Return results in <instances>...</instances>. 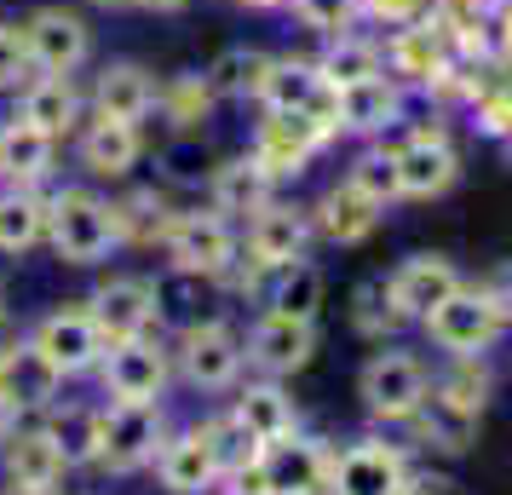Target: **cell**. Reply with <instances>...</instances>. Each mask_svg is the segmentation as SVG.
<instances>
[{
	"mask_svg": "<svg viewBox=\"0 0 512 495\" xmlns=\"http://www.w3.org/2000/svg\"><path fill=\"white\" fill-rule=\"evenodd\" d=\"M311 242H317V231H311V208H305V202H288L282 190L259 213L242 219V254H248L259 271H277V265L305 260Z\"/></svg>",
	"mask_w": 512,
	"mask_h": 495,
	"instance_id": "cell-11",
	"label": "cell"
},
{
	"mask_svg": "<svg viewBox=\"0 0 512 495\" xmlns=\"http://www.w3.org/2000/svg\"><path fill=\"white\" fill-rule=\"evenodd\" d=\"M24 47L35 75H81L93 70V18L81 6H64V0H41L29 6L24 18Z\"/></svg>",
	"mask_w": 512,
	"mask_h": 495,
	"instance_id": "cell-5",
	"label": "cell"
},
{
	"mask_svg": "<svg viewBox=\"0 0 512 495\" xmlns=\"http://www.w3.org/2000/svg\"><path fill=\"white\" fill-rule=\"evenodd\" d=\"M277 190L282 185L254 162V150H236V156H225V162L208 167V208L225 213V219H236V225H242L248 213L265 208Z\"/></svg>",
	"mask_w": 512,
	"mask_h": 495,
	"instance_id": "cell-27",
	"label": "cell"
},
{
	"mask_svg": "<svg viewBox=\"0 0 512 495\" xmlns=\"http://www.w3.org/2000/svg\"><path fill=\"white\" fill-rule=\"evenodd\" d=\"M409 104L415 93L397 81V75H369V81H357V87H340V104H334V116H340V139H392L397 127L409 121Z\"/></svg>",
	"mask_w": 512,
	"mask_h": 495,
	"instance_id": "cell-16",
	"label": "cell"
},
{
	"mask_svg": "<svg viewBox=\"0 0 512 495\" xmlns=\"http://www.w3.org/2000/svg\"><path fill=\"white\" fill-rule=\"evenodd\" d=\"M75 167L87 173V185H127L144 162V127L139 121H110V116H87L81 133L70 139Z\"/></svg>",
	"mask_w": 512,
	"mask_h": 495,
	"instance_id": "cell-12",
	"label": "cell"
},
{
	"mask_svg": "<svg viewBox=\"0 0 512 495\" xmlns=\"http://www.w3.org/2000/svg\"><path fill=\"white\" fill-rule=\"evenodd\" d=\"M461 283H466V271L449 254H409V260H397L386 271V294H392L403 323H420L426 311H438Z\"/></svg>",
	"mask_w": 512,
	"mask_h": 495,
	"instance_id": "cell-20",
	"label": "cell"
},
{
	"mask_svg": "<svg viewBox=\"0 0 512 495\" xmlns=\"http://www.w3.org/2000/svg\"><path fill=\"white\" fill-rule=\"evenodd\" d=\"M150 467H156V478H162L167 495H202V490L219 484V455H213V444H208V432H202V426L167 432Z\"/></svg>",
	"mask_w": 512,
	"mask_h": 495,
	"instance_id": "cell-28",
	"label": "cell"
},
{
	"mask_svg": "<svg viewBox=\"0 0 512 495\" xmlns=\"http://www.w3.org/2000/svg\"><path fill=\"white\" fill-rule=\"evenodd\" d=\"M340 87H328V75L317 70V52H277V64L265 75V93L254 110H294V116H317L323 127L340 133Z\"/></svg>",
	"mask_w": 512,
	"mask_h": 495,
	"instance_id": "cell-13",
	"label": "cell"
},
{
	"mask_svg": "<svg viewBox=\"0 0 512 495\" xmlns=\"http://www.w3.org/2000/svg\"><path fill=\"white\" fill-rule=\"evenodd\" d=\"M190 6H196V0H139V12H150V18H179Z\"/></svg>",
	"mask_w": 512,
	"mask_h": 495,
	"instance_id": "cell-45",
	"label": "cell"
},
{
	"mask_svg": "<svg viewBox=\"0 0 512 495\" xmlns=\"http://www.w3.org/2000/svg\"><path fill=\"white\" fill-rule=\"evenodd\" d=\"M461 116H466V127H472L478 139H495V144L512 139V75L501 70V64L484 75V87L472 93V104H466Z\"/></svg>",
	"mask_w": 512,
	"mask_h": 495,
	"instance_id": "cell-39",
	"label": "cell"
},
{
	"mask_svg": "<svg viewBox=\"0 0 512 495\" xmlns=\"http://www.w3.org/2000/svg\"><path fill=\"white\" fill-rule=\"evenodd\" d=\"M29 75H35V64H29L24 29H18V18H0V98L6 93L18 98V87H24Z\"/></svg>",
	"mask_w": 512,
	"mask_h": 495,
	"instance_id": "cell-43",
	"label": "cell"
},
{
	"mask_svg": "<svg viewBox=\"0 0 512 495\" xmlns=\"http://www.w3.org/2000/svg\"><path fill=\"white\" fill-rule=\"evenodd\" d=\"M29 340H35V352L47 357L64 380L98 375V363H104V352H110V340L98 334V323H93V311H87V306L47 311V317L29 329Z\"/></svg>",
	"mask_w": 512,
	"mask_h": 495,
	"instance_id": "cell-14",
	"label": "cell"
},
{
	"mask_svg": "<svg viewBox=\"0 0 512 495\" xmlns=\"http://www.w3.org/2000/svg\"><path fill=\"white\" fill-rule=\"evenodd\" d=\"M317 70L328 75V87H357L369 75H386V47L374 29H351V35H334L317 47Z\"/></svg>",
	"mask_w": 512,
	"mask_h": 495,
	"instance_id": "cell-37",
	"label": "cell"
},
{
	"mask_svg": "<svg viewBox=\"0 0 512 495\" xmlns=\"http://www.w3.org/2000/svg\"><path fill=\"white\" fill-rule=\"evenodd\" d=\"M202 432H208L213 455H219V478H231V472L254 467L259 455H265V444H259L254 432L236 421L231 409H225V415H213V421H202Z\"/></svg>",
	"mask_w": 512,
	"mask_h": 495,
	"instance_id": "cell-42",
	"label": "cell"
},
{
	"mask_svg": "<svg viewBox=\"0 0 512 495\" xmlns=\"http://www.w3.org/2000/svg\"><path fill=\"white\" fill-rule=\"evenodd\" d=\"M231 6H242V12H282L288 0H231Z\"/></svg>",
	"mask_w": 512,
	"mask_h": 495,
	"instance_id": "cell-48",
	"label": "cell"
},
{
	"mask_svg": "<svg viewBox=\"0 0 512 495\" xmlns=\"http://www.w3.org/2000/svg\"><path fill=\"white\" fill-rule=\"evenodd\" d=\"M277 64V52L271 47H254V41H236V47L213 52L208 58V87L219 93V104H259L265 93V75Z\"/></svg>",
	"mask_w": 512,
	"mask_h": 495,
	"instance_id": "cell-32",
	"label": "cell"
},
{
	"mask_svg": "<svg viewBox=\"0 0 512 495\" xmlns=\"http://www.w3.org/2000/svg\"><path fill=\"white\" fill-rule=\"evenodd\" d=\"M242 254V225L213 208H179L162 236V260L173 277H196V283H219Z\"/></svg>",
	"mask_w": 512,
	"mask_h": 495,
	"instance_id": "cell-3",
	"label": "cell"
},
{
	"mask_svg": "<svg viewBox=\"0 0 512 495\" xmlns=\"http://www.w3.org/2000/svg\"><path fill=\"white\" fill-rule=\"evenodd\" d=\"M0 455H6V478H12V484L58 490V484L70 478V455H64V444H58V432H52L47 421L41 426H18Z\"/></svg>",
	"mask_w": 512,
	"mask_h": 495,
	"instance_id": "cell-31",
	"label": "cell"
},
{
	"mask_svg": "<svg viewBox=\"0 0 512 495\" xmlns=\"http://www.w3.org/2000/svg\"><path fill=\"white\" fill-rule=\"evenodd\" d=\"M18 116L35 121L58 144H70L81 133V121H87V87L75 75H29L18 87Z\"/></svg>",
	"mask_w": 512,
	"mask_h": 495,
	"instance_id": "cell-24",
	"label": "cell"
},
{
	"mask_svg": "<svg viewBox=\"0 0 512 495\" xmlns=\"http://www.w3.org/2000/svg\"><path fill=\"white\" fill-rule=\"evenodd\" d=\"M6 317H12V288H6V277H0V329H6Z\"/></svg>",
	"mask_w": 512,
	"mask_h": 495,
	"instance_id": "cell-49",
	"label": "cell"
},
{
	"mask_svg": "<svg viewBox=\"0 0 512 495\" xmlns=\"http://www.w3.org/2000/svg\"><path fill=\"white\" fill-rule=\"evenodd\" d=\"M409 490V455L386 438H357L328 461L323 495H403Z\"/></svg>",
	"mask_w": 512,
	"mask_h": 495,
	"instance_id": "cell-17",
	"label": "cell"
},
{
	"mask_svg": "<svg viewBox=\"0 0 512 495\" xmlns=\"http://www.w3.org/2000/svg\"><path fill=\"white\" fill-rule=\"evenodd\" d=\"M507 156H512V139H507Z\"/></svg>",
	"mask_w": 512,
	"mask_h": 495,
	"instance_id": "cell-52",
	"label": "cell"
},
{
	"mask_svg": "<svg viewBox=\"0 0 512 495\" xmlns=\"http://www.w3.org/2000/svg\"><path fill=\"white\" fill-rule=\"evenodd\" d=\"M167 380H173V346L162 334H139L104 352L98 363V386L104 403H162Z\"/></svg>",
	"mask_w": 512,
	"mask_h": 495,
	"instance_id": "cell-10",
	"label": "cell"
},
{
	"mask_svg": "<svg viewBox=\"0 0 512 495\" xmlns=\"http://www.w3.org/2000/svg\"><path fill=\"white\" fill-rule=\"evenodd\" d=\"M6 495H52V490H41V484H12Z\"/></svg>",
	"mask_w": 512,
	"mask_h": 495,
	"instance_id": "cell-50",
	"label": "cell"
},
{
	"mask_svg": "<svg viewBox=\"0 0 512 495\" xmlns=\"http://www.w3.org/2000/svg\"><path fill=\"white\" fill-rule=\"evenodd\" d=\"M173 369L196 392H236L242 369H248L242 334L225 317H190L185 329H179V340H173Z\"/></svg>",
	"mask_w": 512,
	"mask_h": 495,
	"instance_id": "cell-8",
	"label": "cell"
},
{
	"mask_svg": "<svg viewBox=\"0 0 512 495\" xmlns=\"http://www.w3.org/2000/svg\"><path fill=\"white\" fill-rule=\"evenodd\" d=\"M403 495H420V490H415V484H409V490H403Z\"/></svg>",
	"mask_w": 512,
	"mask_h": 495,
	"instance_id": "cell-51",
	"label": "cell"
},
{
	"mask_svg": "<svg viewBox=\"0 0 512 495\" xmlns=\"http://www.w3.org/2000/svg\"><path fill=\"white\" fill-rule=\"evenodd\" d=\"M156 87L162 75L139 64V58H104L87 81V116H110V121H150L156 116Z\"/></svg>",
	"mask_w": 512,
	"mask_h": 495,
	"instance_id": "cell-18",
	"label": "cell"
},
{
	"mask_svg": "<svg viewBox=\"0 0 512 495\" xmlns=\"http://www.w3.org/2000/svg\"><path fill=\"white\" fill-rule=\"evenodd\" d=\"M58 150L64 144L41 133L35 121H24L18 110L0 121V185L12 190H41L52 185V173H58Z\"/></svg>",
	"mask_w": 512,
	"mask_h": 495,
	"instance_id": "cell-23",
	"label": "cell"
},
{
	"mask_svg": "<svg viewBox=\"0 0 512 495\" xmlns=\"http://www.w3.org/2000/svg\"><path fill=\"white\" fill-rule=\"evenodd\" d=\"M0 398L12 403L18 415H47L52 403H64V375L35 352L29 334H12L0 346Z\"/></svg>",
	"mask_w": 512,
	"mask_h": 495,
	"instance_id": "cell-21",
	"label": "cell"
},
{
	"mask_svg": "<svg viewBox=\"0 0 512 495\" xmlns=\"http://www.w3.org/2000/svg\"><path fill=\"white\" fill-rule=\"evenodd\" d=\"M18 426H24V415H18V409H12V403L0 398V449H6V438H12V432H18Z\"/></svg>",
	"mask_w": 512,
	"mask_h": 495,
	"instance_id": "cell-46",
	"label": "cell"
},
{
	"mask_svg": "<svg viewBox=\"0 0 512 495\" xmlns=\"http://www.w3.org/2000/svg\"><path fill=\"white\" fill-rule=\"evenodd\" d=\"M340 179H346V185H357L363 196H369V202H380V208H397V202H403V179H397L392 139H369V144H357Z\"/></svg>",
	"mask_w": 512,
	"mask_h": 495,
	"instance_id": "cell-38",
	"label": "cell"
},
{
	"mask_svg": "<svg viewBox=\"0 0 512 495\" xmlns=\"http://www.w3.org/2000/svg\"><path fill=\"white\" fill-rule=\"evenodd\" d=\"M110 213H116V236L121 248H162L167 225H173V202H167V190L156 185H121L110 196Z\"/></svg>",
	"mask_w": 512,
	"mask_h": 495,
	"instance_id": "cell-33",
	"label": "cell"
},
{
	"mask_svg": "<svg viewBox=\"0 0 512 495\" xmlns=\"http://www.w3.org/2000/svg\"><path fill=\"white\" fill-rule=\"evenodd\" d=\"M351 329L363 334V340H374V346H386V340L403 329L392 294H386V277H369V283L351 288Z\"/></svg>",
	"mask_w": 512,
	"mask_h": 495,
	"instance_id": "cell-40",
	"label": "cell"
},
{
	"mask_svg": "<svg viewBox=\"0 0 512 495\" xmlns=\"http://www.w3.org/2000/svg\"><path fill=\"white\" fill-rule=\"evenodd\" d=\"M231 415L254 432L259 444H277V438H288V432H300V409H294V398L282 392V380H271V375L236 386Z\"/></svg>",
	"mask_w": 512,
	"mask_h": 495,
	"instance_id": "cell-34",
	"label": "cell"
},
{
	"mask_svg": "<svg viewBox=\"0 0 512 495\" xmlns=\"http://www.w3.org/2000/svg\"><path fill=\"white\" fill-rule=\"evenodd\" d=\"M167 438V415L162 403H104V449H98V467L127 478L156 461V449Z\"/></svg>",
	"mask_w": 512,
	"mask_h": 495,
	"instance_id": "cell-15",
	"label": "cell"
},
{
	"mask_svg": "<svg viewBox=\"0 0 512 495\" xmlns=\"http://www.w3.org/2000/svg\"><path fill=\"white\" fill-rule=\"evenodd\" d=\"M380 47H386V75H397L409 93H426V87L455 64V47H449V35H443L432 18L403 24V29H386Z\"/></svg>",
	"mask_w": 512,
	"mask_h": 495,
	"instance_id": "cell-22",
	"label": "cell"
},
{
	"mask_svg": "<svg viewBox=\"0 0 512 495\" xmlns=\"http://www.w3.org/2000/svg\"><path fill=\"white\" fill-rule=\"evenodd\" d=\"M93 12H110V18H121V12H139V0H87Z\"/></svg>",
	"mask_w": 512,
	"mask_h": 495,
	"instance_id": "cell-47",
	"label": "cell"
},
{
	"mask_svg": "<svg viewBox=\"0 0 512 495\" xmlns=\"http://www.w3.org/2000/svg\"><path fill=\"white\" fill-rule=\"evenodd\" d=\"M47 248L58 254V265L93 271V265L116 260L121 236L110 196L98 185H52L47 190Z\"/></svg>",
	"mask_w": 512,
	"mask_h": 495,
	"instance_id": "cell-1",
	"label": "cell"
},
{
	"mask_svg": "<svg viewBox=\"0 0 512 495\" xmlns=\"http://www.w3.org/2000/svg\"><path fill=\"white\" fill-rule=\"evenodd\" d=\"M328 461H334V449H323V438H305V432H288L259 455L271 495H317L328 484Z\"/></svg>",
	"mask_w": 512,
	"mask_h": 495,
	"instance_id": "cell-29",
	"label": "cell"
},
{
	"mask_svg": "<svg viewBox=\"0 0 512 495\" xmlns=\"http://www.w3.org/2000/svg\"><path fill=\"white\" fill-rule=\"evenodd\" d=\"M47 190H12L0 185V254L24 260L35 248H47Z\"/></svg>",
	"mask_w": 512,
	"mask_h": 495,
	"instance_id": "cell-36",
	"label": "cell"
},
{
	"mask_svg": "<svg viewBox=\"0 0 512 495\" xmlns=\"http://www.w3.org/2000/svg\"><path fill=\"white\" fill-rule=\"evenodd\" d=\"M340 133L323 127L317 116H294V110H259L254 133H248V150H254V162L277 179V185H294L311 173V162L334 150Z\"/></svg>",
	"mask_w": 512,
	"mask_h": 495,
	"instance_id": "cell-6",
	"label": "cell"
},
{
	"mask_svg": "<svg viewBox=\"0 0 512 495\" xmlns=\"http://www.w3.org/2000/svg\"><path fill=\"white\" fill-rule=\"evenodd\" d=\"M323 300H328V277H323V265H311V254L294 265H277L265 277V311H277V317L317 323L323 317Z\"/></svg>",
	"mask_w": 512,
	"mask_h": 495,
	"instance_id": "cell-35",
	"label": "cell"
},
{
	"mask_svg": "<svg viewBox=\"0 0 512 495\" xmlns=\"http://www.w3.org/2000/svg\"><path fill=\"white\" fill-rule=\"evenodd\" d=\"M426 386H432L426 357L409 352V346H392V340L380 352H369V363L357 369V398H363V409L374 421H386V426H409V415L426 398Z\"/></svg>",
	"mask_w": 512,
	"mask_h": 495,
	"instance_id": "cell-7",
	"label": "cell"
},
{
	"mask_svg": "<svg viewBox=\"0 0 512 495\" xmlns=\"http://www.w3.org/2000/svg\"><path fill=\"white\" fill-rule=\"evenodd\" d=\"M380 225H386V208L369 202V196L357 185H346V179H334V185L311 202V231L323 236V242H334V248H363Z\"/></svg>",
	"mask_w": 512,
	"mask_h": 495,
	"instance_id": "cell-26",
	"label": "cell"
},
{
	"mask_svg": "<svg viewBox=\"0 0 512 495\" xmlns=\"http://www.w3.org/2000/svg\"><path fill=\"white\" fill-rule=\"evenodd\" d=\"M81 306L93 311L98 334L121 346V340H139V334H156L162 329V283H150V277H133V271H116V277H104V283L81 300Z\"/></svg>",
	"mask_w": 512,
	"mask_h": 495,
	"instance_id": "cell-9",
	"label": "cell"
},
{
	"mask_svg": "<svg viewBox=\"0 0 512 495\" xmlns=\"http://www.w3.org/2000/svg\"><path fill=\"white\" fill-rule=\"evenodd\" d=\"M478 421H484V409H478V403H466L461 392H449L443 380L426 386L420 409L409 415V426L420 432V444L443 449V455H466V449L478 444Z\"/></svg>",
	"mask_w": 512,
	"mask_h": 495,
	"instance_id": "cell-25",
	"label": "cell"
},
{
	"mask_svg": "<svg viewBox=\"0 0 512 495\" xmlns=\"http://www.w3.org/2000/svg\"><path fill=\"white\" fill-rule=\"evenodd\" d=\"M397 179H403V202H443L461 185V150L449 133V116L432 110L426 121H403L392 133Z\"/></svg>",
	"mask_w": 512,
	"mask_h": 495,
	"instance_id": "cell-2",
	"label": "cell"
},
{
	"mask_svg": "<svg viewBox=\"0 0 512 495\" xmlns=\"http://www.w3.org/2000/svg\"><path fill=\"white\" fill-rule=\"evenodd\" d=\"M507 329H512V317L495 306L478 283H461L438 311L420 317V334H426L443 357H489V346H501Z\"/></svg>",
	"mask_w": 512,
	"mask_h": 495,
	"instance_id": "cell-4",
	"label": "cell"
},
{
	"mask_svg": "<svg viewBox=\"0 0 512 495\" xmlns=\"http://www.w3.org/2000/svg\"><path fill=\"white\" fill-rule=\"evenodd\" d=\"M242 352H248V369L271 380H288L311 369L317 357V323H294V317H277V311H259L248 334H242Z\"/></svg>",
	"mask_w": 512,
	"mask_h": 495,
	"instance_id": "cell-19",
	"label": "cell"
},
{
	"mask_svg": "<svg viewBox=\"0 0 512 495\" xmlns=\"http://www.w3.org/2000/svg\"><path fill=\"white\" fill-rule=\"evenodd\" d=\"M213 110H219V93L208 87L202 70H179V75H162L156 87V121H162L173 139H202L208 133Z\"/></svg>",
	"mask_w": 512,
	"mask_h": 495,
	"instance_id": "cell-30",
	"label": "cell"
},
{
	"mask_svg": "<svg viewBox=\"0 0 512 495\" xmlns=\"http://www.w3.org/2000/svg\"><path fill=\"white\" fill-rule=\"evenodd\" d=\"M357 6H363V29H374V35L420 24V18L432 12V0H357Z\"/></svg>",
	"mask_w": 512,
	"mask_h": 495,
	"instance_id": "cell-44",
	"label": "cell"
},
{
	"mask_svg": "<svg viewBox=\"0 0 512 495\" xmlns=\"http://www.w3.org/2000/svg\"><path fill=\"white\" fill-rule=\"evenodd\" d=\"M282 12H288L305 35H317V41H334V35L363 29V6H357V0H288Z\"/></svg>",
	"mask_w": 512,
	"mask_h": 495,
	"instance_id": "cell-41",
	"label": "cell"
}]
</instances>
